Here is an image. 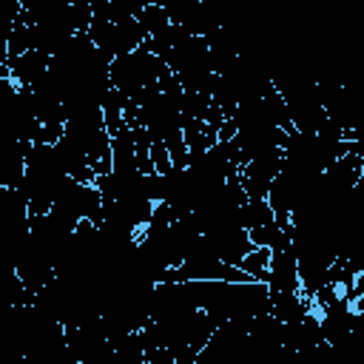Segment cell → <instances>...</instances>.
Masks as SVG:
<instances>
[{
  "mask_svg": "<svg viewBox=\"0 0 364 364\" xmlns=\"http://www.w3.org/2000/svg\"><path fill=\"white\" fill-rule=\"evenodd\" d=\"M264 284L270 293H301L299 290V273H296V253L293 247L270 253Z\"/></svg>",
  "mask_w": 364,
  "mask_h": 364,
  "instance_id": "obj_2",
  "label": "cell"
},
{
  "mask_svg": "<svg viewBox=\"0 0 364 364\" xmlns=\"http://www.w3.org/2000/svg\"><path fill=\"white\" fill-rule=\"evenodd\" d=\"M151 168H154V173H159V176H165V173L173 171L171 156H168V148H165V142H159V139H151Z\"/></svg>",
  "mask_w": 364,
  "mask_h": 364,
  "instance_id": "obj_6",
  "label": "cell"
},
{
  "mask_svg": "<svg viewBox=\"0 0 364 364\" xmlns=\"http://www.w3.org/2000/svg\"><path fill=\"white\" fill-rule=\"evenodd\" d=\"M171 71H168V65L159 60V57H154L148 48H136V51H131V54H125V57H117V60H111V65H108V80H111V85L128 100V102H139V97L151 88V85H159L165 77H168Z\"/></svg>",
  "mask_w": 364,
  "mask_h": 364,
  "instance_id": "obj_1",
  "label": "cell"
},
{
  "mask_svg": "<svg viewBox=\"0 0 364 364\" xmlns=\"http://www.w3.org/2000/svg\"><path fill=\"white\" fill-rule=\"evenodd\" d=\"M267 262H270V250H264V247H253L250 253H245V256L236 262V267H239L250 282H262V284H264Z\"/></svg>",
  "mask_w": 364,
  "mask_h": 364,
  "instance_id": "obj_5",
  "label": "cell"
},
{
  "mask_svg": "<svg viewBox=\"0 0 364 364\" xmlns=\"http://www.w3.org/2000/svg\"><path fill=\"white\" fill-rule=\"evenodd\" d=\"M276 216L267 205V199H245V205L239 208V228L242 230H256L264 225H273Z\"/></svg>",
  "mask_w": 364,
  "mask_h": 364,
  "instance_id": "obj_4",
  "label": "cell"
},
{
  "mask_svg": "<svg viewBox=\"0 0 364 364\" xmlns=\"http://www.w3.org/2000/svg\"><path fill=\"white\" fill-rule=\"evenodd\" d=\"M48 63H51V57L40 54V51H28V54L14 57V60L6 57L9 80H11L17 88H31L34 82H40V80L48 74Z\"/></svg>",
  "mask_w": 364,
  "mask_h": 364,
  "instance_id": "obj_3",
  "label": "cell"
}]
</instances>
